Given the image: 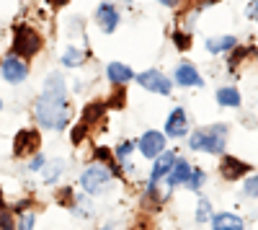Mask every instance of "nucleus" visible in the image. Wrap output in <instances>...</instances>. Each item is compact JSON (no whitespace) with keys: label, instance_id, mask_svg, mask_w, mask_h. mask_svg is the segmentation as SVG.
<instances>
[{"label":"nucleus","instance_id":"25","mask_svg":"<svg viewBox=\"0 0 258 230\" xmlns=\"http://www.w3.org/2000/svg\"><path fill=\"white\" fill-rule=\"evenodd\" d=\"M36 227V215L34 212H21L18 222H16V230H34Z\"/></svg>","mask_w":258,"mask_h":230},{"label":"nucleus","instance_id":"26","mask_svg":"<svg viewBox=\"0 0 258 230\" xmlns=\"http://www.w3.org/2000/svg\"><path fill=\"white\" fill-rule=\"evenodd\" d=\"M85 137H88V124H75V127H73V135H70V140H73V145H80Z\"/></svg>","mask_w":258,"mask_h":230},{"label":"nucleus","instance_id":"24","mask_svg":"<svg viewBox=\"0 0 258 230\" xmlns=\"http://www.w3.org/2000/svg\"><path fill=\"white\" fill-rule=\"evenodd\" d=\"M212 217H214V212H212V202H209L207 197H202L199 204H197V222H212Z\"/></svg>","mask_w":258,"mask_h":230},{"label":"nucleus","instance_id":"16","mask_svg":"<svg viewBox=\"0 0 258 230\" xmlns=\"http://www.w3.org/2000/svg\"><path fill=\"white\" fill-rule=\"evenodd\" d=\"M235 47H238V39L230 36V34H225V36H209L207 39V52H212V54H225V52H230Z\"/></svg>","mask_w":258,"mask_h":230},{"label":"nucleus","instance_id":"31","mask_svg":"<svg viewBox=\"0 0 258 230\" xmlns=\"http://www.w3.org/2000/svg\"><path fill=\"white\" fill-rule=\"evenodd\" d=\"M248 57V49H240V47H235V52H232V57H230V68L235 70V65H238L240 60H245Z\"/></svg>","mask_w":258,"mask_h":230},{"label":"nucleus","instance_id":"15","mask_svg":"<svg viewBox=\"0 0 258 230\" xmlns=\"http://www.w3.org/2000/svg\"><path fill=\"white\" fill-rule=\"evenodd\" d=\"M191 176V163L188 160H183V158H176V163H173V168H170V174L163 179L170 189L173 186H181V184H186V179Z\"/></svg>","mask_w":258,"mask_h":230},{"label":"nucleus","instance_id":"6","mask_svg":"<svg viewBox=\"0 0 258 230\" xmlns=\"http://www.w3.org/2000/svg\"><path fill=\"white\" fill-rule=\"evenodd\" d=\"M41 148V135L36 130H21L13 137V155L16 158H31Z\"/></svg>","mask_w":258,"mask_h":230},{"label":"nucleus","instance_id":"39","mask_svg":"<svg viewBox=\"0 0 258 230\" xmlns=\"http://www.w3.org/2000/svg\"><path fill=\"white\" fill-rule=\"evenodd\" d=\"M0 109H3V101H0Z\"/></svg>","mask_w":258,"mask_h":230},{"label":"nucleus","instance_id":"11","mask_svg":"<svg viewBox=\"0 0 258 230\" xmlns=\"http://www.w3.org/2000/svg\"><path fill=\"white\" fill-rule=\"evenodd\" d=\"M173 83H178V86H183V88H202L204 86V78L199 75V70L194 68L191 62H181V65L176 68Z\"/></svg>","mask_w":258,"mask_h":230},{"label":"nucleus","instance_id":"19","mask_svg":"<svg viewBox=\"0 0 258 230\" xmlns=\"http://www.w3.org/2000/svg\"><path fill=\"white\" fill-rule=\"evenodd\" d=\"M59 57H62V65L64 68H80L83 62H85V52L78 49V47H64Z\"/></svg>","mask_w":258,"mask_h":230},{"label":"nucleus","instance_id":"35","mask_svg":"<svg viewBox=\"0 0 258 230\" xmlns=\"http://www.w3.org/2000/svg\"><path fill=\"white\" fill-rule=\"evenodd\" d=\"M47 3H49L52 8H62L64 3H68V0H47Z\"/></svg>","mask_w":258,"mask_h":230},{"label":"nucleus","instance_id":"4","mask_svg":"<svg viewBox=\"0 0 258 230\" xmlns=\"http://www.w3.org/2000/svg\"><path fill=\"white\" fill-rule=\"evenodd\" d=\"M41 34L31 26H16L13 29V54L21 57V60H31L39 54L41 49Z\"/></svg>","mask_w":258,"mask_h":230},{"label":"nucleus","instance_id":"23","mask_svg":"<svg viewBox=\"0 0 258 230\" xmlns=\"http://www.w3.org/2000/svg\"><path fill=\"white\" fill-rule=\"evenodd\" d=\"M204 181H207V174L202 171V168H191V176L186 179V189L188 192H199L202 189V186H204Z\"/></svg>","mask_w":258,"mask_h":230},{"label":"nucleus","instance_id":"28","mask_svg":"<svg viewBox=\"0 0 258 230\" xmlns=\"http://www.w3.org/2000/svg\"><path fill=\"white\" fill-rule=\"evenodd\" d=\"M0 230H16V222H13V215L8 210L0 207Z\"/></svg>","mask_w":258,"mask_h":230},{"label":"nucleus","instance_id":"2","mask_svg":"<svg viewBox=\"0 0 258 230\" xmlns=\"http://www.w3.org/2000/svg\"><path fill=\"white\" fill-rule=\"evenodd\" d=\"M227 145V127L225 124H212V127L197 130L188 137V148L191 150H202L212 155H222Z\"/></svg>","mask_w":258,"mask_h":230},{"label":"nucleus","instance_id":"20","mask_svg":"<svg viewBox=\"0 0 258 230\" xmlns=\"http://www.w3.org/2000/svg\"><path fill=\"white\" fill-rule=\"evenodd\" d=\"M240 91L238 88H220L217 91V103L220 106H230V109H238L240 106Z\"/></svg>","mask_w":258,"mask_h":230},{"label":"nucleus","instance_id":"22","mask_svg":"<svg viewBox=\"0 0 258 230\" xmlns=\"http://www.w3.org/2000/svg\"><path fill=\"white\" fill-rule=\"evenodd\" d=\"M135 148H137V142H132V140H124V142H119V145H116L114 158L124 165V168H132V165H129V155L135 153Z\"/></svg>","mask_w":258,"mask_h":230},{"label":"nucleus","instance_id":"27","mask_svg":"<svg viewBox=\"0 0 258 230\" xmlns=\"http://www.w3.org/2000/svg\"><path fill=\"white\" fill-rule=\"evenodd\" d=\"M243 192H245L248 197L258 199V176H250V179H245V184H243Z\"/></svg>","mask_w":258,"mask_h":230},{"label":"nucleus","instance_id":"9","mask_svg":"<svg viewBox=\"0 0 258 230\" xmlns=\"http://www.w3.org/2000/svg\"><path fill=\"white\" fill-rule=\"evenodd\" d=\"M119 21H121V13L116 11V6L111 3H101L96 8V24L101 26L103 34H114L119 29Z\"/></svg>","mask_w":258,"mask_h":230},{"label":"nucleus","instance_id":"10","mask_svg":"<svg viewBox=\"0 0 258 230\" xmlns=\"http://www.w3.org/2000/svg\"><path fill=\"white\" fill-rule=\"evenodd\" d=\"M165 137H173V140H181L188 135V114L186 109H173L170 117L165 119Z\"/></svg>","mask_w":258,"mask_h":230},{"label":"nucleus","instance_id":"32","mask_svg":"<svg viewBox=\"0 0 258 230\" xmlns=\"http://www.w3.org/2000/svg\"><path fill=\"white\" fill-rule=\"evenodd\" d=\"M111 96H114V98H109V106L121 109V106H124V101H126V98H124L126 93H124V91H116V93H111Z\"/></svg>","mask_w":258,"mask_h":230},{"label":"nucleus","instance_id":"17","mask_svg":"<svg viewBox=\"0 0 258 230\" xmlns=\"http://www.w3.org/2000/svg\"><path fill=\"white\" fill-rule=\"evenodd\" d=\"M243 227H245V222L232 212H220L212 217V230H243Z\"/></svg>","mask_w":258,"mask_h":230},{"label":"nucleus","instance_id":"29","mask_svg":"<svg viewBox=\"0 0 258 230\" xmlns=\"http://www.w3.org/2000/svg\"><path fill=\"white\" fill-rule=\"evenodd\" d=\"M57 202H59V204H64V207H73V204H75V194L68 189V186H64L62 192H57Z\"/></svg>","mask_w":258,"mask_h":230},{"label":"nucleus","instance_id":"12","mask_svg":"<svg viewBox=\"0 0 258 230\" xmlns=\"http://www.w3.org/2000/svg\"><path fill=\"white\" fill-rule=\"evenodd\" d=\"M173 163H176V153H170V150H163L155 160H153V171H150V181L147 184H160L170 168H173Z\"/></svg>","mask_w":258,"mask_h":230},{"label":"nucleus","instance_id":"30","mask_svg":"<svg viewBox=\"0 0 258 230\" xmlns=\"http://www.w3.org/2000/svg\"><path fill=\"white\" fill-rule=\"evenodd\" d=\"M173 41H176L178 49H188V47H191V36L183 34V31H176V34H173Z\"/></svg>","mask_w":258,"mask_h":230},{"label":"nucleus","instance_id":"37","mask_svg":"<svg viewBox=\"0 0 258 230\" xmlns=\"http://www.w3.org/2000/svg\"><path fill=\"white\" fill-rule=\"evenodd\" d=\"M98 230H116V225H103V227H98Z\"/></svg>","mask_w":258,"mask_h":230},{"label":"nucleus","instance_id":"21","mask_svg":"<svg viewBox=\"0 0 258 230\" xmlns=\"http://www.w3.org/2000/svg\"><path fill=\"white\" fill-rule=\"evenodd\" d=\"M62 171H64L62 158H57V160H47V163H44V168H41V179H44L47 184H54V181L62 176Z\"/></svg>","mask_w":258,"mask_h":230},{"label":"nucleus","instance_id":"8","mask_svg":"<svg viewBox=\"0 0 258 230\" xmlns=\"http://www.w3.org/2000/svg\"><path fill=\"white\" fill-rule=\"evenodd\" d=\"M137 148H140L142 158L155 160V158L165 150V135H163V132H158V130H147V132L137 140Z\"/></svg>","mask_w":258,"mask_h":230},{"label":"nucleus","instance_id":"5","mask_svg":"<svg viewBox=\"0 0 258 230\" xmlns=\"http://www.w3.org/2000/svg\"><path fill=\"white\" fill-rule=\"evenodd\" d=\"M135 80L145 91L158 93V96H170V91H173V80H170L168 75H163L160 70H145V73L135 75Z\"/></svg>","mask_w":258,"mask_h":230},{"label":"nucleus","instance_id":"34","mask_svg":"<svg viewBox=\"0 0 258 230\" xmlns=\"http://www.w3.org/2000/svg\"><path fill=\"white\" fill-rule=\"evenodd\" d=\"M248 16H250V18H258V0H250V6H248Z\"/></svg>","mask_w":258,"mask_h":230},{"label":"nucleus","instance_id":"14","mask_svg":"<svg viewBox=\"0 0 258 230\" xmlns=\"http://www.w3.org/2000/svg\"><path fill=\"white\" fill-rule=\"evenodd\" d=\"M220 171H222V176H225L227 181H238V179H243V176L250 171V165H248V163H243L240 158L225 155V158H222V163H220Z\"/></svg>","mask_w":258,"mask_h":230},{"label":"nucleus","instance_id":"13","mask_svg":"<svg viewBox=\"0 0 258 230\" xmlns=\"http://www.w3.org/2000/svg\"><path fill=\"white\" fill-rule=\"evenodd\" d=\"M106 78H109V83H114L116 88H124L129 80H135V70L124 65V62H109L106 65Z\"/></svg>","mask_w":258,"mask_h":230},{"label":"nucleus","instance_id":"38","mask_svg":"<svg viewBox=\"0 0 258 230\" xmlns=\"http://www.w3.org/2000/svg\"><path fill=\"white\" fill-rule=\"evenodd\" d=\"M0 207H3V189H0Z\"/></svg>","mask_w":258,"mask_h":230},{"label":"nucleus","instance_id":"3","mask_svg":"<svg viewBox=\"0 0 258 230\" xmlns=\"http://www.w3.org/2000/svg\"><path fill=\"white\" fill-rule=\"evenodd\" d=\"M111 181H114V174L109 171V165L91 163L88 168H83V174H80V189L85 194H101L111 186Z\"/></svg>","mask_w":258,"mask_h":230},{"label":"nucleus","instance_id":"33","mask_svg":"<svg viewBox=\"0 0 258 230\" xmlns=\"http://www.w3.org/2000/svg\"><path fill=\"white\" fill-rule=\"evenodd\" d=\"M44 163H47L44 155H34V160L29 163V171H41V168H44Z\"/></svg>","mask_w":258,"mask_h":230},{"label":"nucleus","instance_id":"7","mask_svg":"<svg viewBox=\"0 0 258 230\" xmlns=\"http://www.w3.org/2000/svg\"><path fill=\"white\" fill-rule=\"evenodd\" d=\"M0 75H3L6 83H24L29 78V65L26 60H21L16 54H8L3 62H0Z\"/></svg>","mask_w":258,"mask_h":230},{"label":"nucleus","instance_id":"36","mask_svg":"<svg viewBox=\"0 0 258 230\" xmlns=\"http://www.w3.org/2000/svg\"><path fill=\"white\" fill-rule=\"evenodd\" d=\"M160 3H163V6H168V8H176V6L181 3V0H160Z\"/></svg>","mask_w":258,"mask_h":230},{"label":"nucleus","instance_id":"1","mask_svg":"<svg viewBox=\"0 0 258 230\" xmlns=\"http://www.w3.org/2000/svg\"><path fill=\"white\" fill-rule=\"evenodd\" d=\"M34 119L39 122V127L59 132L68 127L70 122V106H68V86L59 73L47 75L41 96L34 101Z\"/></svg>","mask_w":258,"mask_h":230},{"label":"nucleus","instance_id":"18","mask_svg":"<svg viewBox=\"0 0 258 230\" xmlns=\"http://www.w3.org/2000/svg\"><path fill=\"white\" fill-rule=\"evenodd\" d=\"M106 114V103L103 101H91L83 106V124H88V127H93V124H98Z\"/></svg>","mask_w":258,"mask_h":230}]
</instances>
